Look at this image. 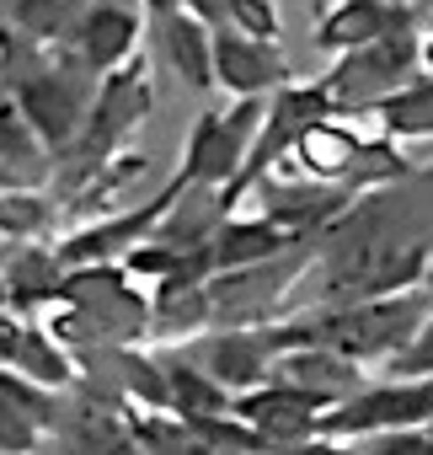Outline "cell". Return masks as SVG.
<instances>
[{"label": "cell", "instance_id": "8fae6325", "mask_svg": "<svg viewBox=\"0 0 433 455\" xmlns=\"http://www.w3.org/2000/svg\"><path fill=\"white\" fill-rule=\"evenodd\" d=\"M236 412L252 423V428H263L268 439H300V434H311L316 428V402L305 396V391H295L289 380H273L268 391H252V396H241L236 402Z\"/></svg>", "mask_w": 433, "mask_h": 455}, {"label": "cell", "instance_id": "30bf717a", "mask_svg": "<svg viewBox=\"0 0 433 455\" xmlns=\"http://www.w3.org/2000/svg\"><path fill=\"white\" fill-rule=\"evenodd\" d=\"M406 17V0H332V12L321 17V44L337 54H353L374 38H385Z\"/></svg>", "mask_w": 433, "mask_h": 455}, {"label": "cell", "instance_id": "7c38bea8", "mask_svg": "<svg viewBox=\"0 0 433 455\" xmlns=\"http://www.w3.org/2000/svg\"><path fill=\"white\" fill-rule=\"evenodd\" d=\"M161 33H166V54H171V65L187 76V86L209 92V86H214V28H203L198 17L177 12V17L161 22Z\"/></svg>", "mask_w": 433, "mask_h": 455}, {"label": "cell", "instance_id": "ba28073f", "mask_svg": "<svg viewBox=\"0 0 433 455\" xmlns=\"http://www.w3.org/2000/svg\"><path fill=\"white\" fill-rule=\"evenodd\" d=\"M54 418V391H38L33 380L0 370V455H43Z\"/></svg>", "mask_w": 433, "mask_h": 455}, {"label": "cell", "instance_id": "8992f818", "mask_svg": "<svg viewBox=\"0 0 433 455\" xmlns=\"http://www.w3.org/2000/svg\"><path fill=\"white\" fill-rule=\"evenodd\" d=\"M316 423L327 434H401V428L433 423V380H396V386L358 391Z\"/></svg>", "mask_w": 433, "mask_h": 455}, {"label": "cell", "instance_id": "3957f363", "mask_svg": "<svg viewBox=\"0 0 433 455\" xmlns=\"http://www.w3.org/2000/svg\"><path fill=\"white\" fill-rule=\"evenodd\" d=\"M150 102H155L150 65H145V54H134L123 70L102 76V86H97V97H91V113H86V129H81V140H75L70 156H75L86 172H97V166L145 124Z\"/></svg>", "mask_w": 433, "mask_h": 455}, {"label": "cell", "instance_id": "277c9868", "mask_svg": "<svg viewBox=\"0 0 433 455\" xmlns=\"http://www.w3.org/2000/svg\"><path fill=\"white\" fill-rule=\"evenodd\" d=\"M263 113H268V102H236L231 113L198 118V129L187 140V161H182V172L171 182L182 193L187 188H220V182L231 188L236 172L247 166V150H252V140L263 129Z\"/></svg>", "mask_w": 433, "mask_h": 455}, {"label": "cell", "instance_id": "d6986e66", "mask_svg": "<svg viewBox=\"0 0 433 455\" xmlns=\"http://www.w3.org/2000/svg\"><path fill=\"white\" fill-rule=\"evenodd\" d=\"M145 12H150L155 22H166V17H177V12H182V0H145Z\"/></svg>", "mask_w": 433, "mask_h": 455}, {"label": "cell", "instance_id": "5b68a950", "mask_svg": "<svg viewBox=\"0 0 433 455\" xmlns=\"http://www.w3.org/2000/svg\"><path fill=\"white\" fill-rule=\"evenodd\" d=\"M422 311H428V295H380L374 306H358V311H342L337 322H327L321 343L342 359L406 348L422 332Z\"/></svg>", "mask_w": 433, "mask_h": 455}, {"label": "cell", "instance_id": "ac0fdd59", "mask_svg": "<svg viewBox=\"0 0 433 455\" xmlns=\"http://www.w3.org/2000/svg\"><path fill=\"white\" fill-rule=\"evenodd\" d=\"M369 455H433V434H417V428H401V434H385L369 444Z\"/></svg>", "mask_w": 433, "mask_h": 455}, {"label": "cell", "instance_id": "52a82bcc", "mask_svg": "<svg viewBox=\"0 0 433 455\" xmlns=\"http://www.w3.org/2000/svg\"><path fill=\"white\" fill-rule=\"evenodd\" d=\"M214 81L236 92V102H268L273 92L289 86V70H284L279 44H257L247 33L220 28L214 33Z\"/></svg>", "mask_w": 433, "mask_h": 455}, {"label": "cell", "instance_id": "4fadbf2b", "mask_svg": "<svg viewBox=\"0 0 433 455\" xmlns=\"http://www.w3.org/2000/svg\"><path fill=\"white\" fill-rule=\"evenodd\" d=\"M263 359H268V343L263 338H247V332H231L214 343V386H252L263 375Z\"/></svg>", "mask_w": 433, "mask_h": 455}, {"label": "cell", "instance_id": "e0dca14e", "mask_svg": "<svg viewBox=\"0 0 433 455\" xmlns=\"http://www.w3.org/2000/svg\"><path fill=\"white\" fill-rule=\"evenodd\" d=\"M396 370H401V375H428V380H433V322H422V332L396 354Z\"/></svg>", "mask_w": 433, "mask_h": 455}, {"label": "cell", "instance_id": "2e32d148", "mask_svg": "<svg viewBox=\"0 0 433 455\" xmlns=\"http://www.w3.org/2000/svg\"><path fill=\"white\" fill-rule=\"evenodd\" d=\"M225 28L257 44H279V6L273 0H225Z\"/></svg>", "mask_w": 433, "mask_h": 455}, {"label": "cell", "instance_id": "7a4b0ae2", "mask_svg": "<svg viewBox=\"0 0 433 455\" xmlns=\"http://www.w3.org/2000/svg\"><path fill=\"white\" fill-rule=\"evenodd\" d=\"M417 65H422V33H417V22H412V12H406L385 38H374V44L342 54L337 70H332L321 86H327L332 108H369V113H374L380 102H390L396 92L412 86Z\"/></svg>", "mask_w": 433, "mask_h": 455}, {"label": "cell", "instance_id": "6da1fadb", "mask_svg": "<svg viewBox=\"0 0 433 455\" xmlns=\"http://www.w3.org/2000/svg\"><path fill=\"white\" fill-rule=\"evenodd\" d=\"M12 108L28 124V134L38 140V150L70 156L81 129H86V113H91V76H86V65H65V60L43 65V60H33L28 70H17Z\"/></svg>", "mask_w": 433, "mask_h": 455}, {"label": "cell", "instance_id": "5bb4252c", "mask_svg": "<svg viewBox=\"0 0 433 455\" xmlns=\"http://www.w3.org/2000/svg\"><path fill=\"white\" fill-rule=\"evenodd\" d=\"M374 113H380V124L396 129V134H428V129H433V76H428V81H412L406 92H396V97L380 102Z\"/></svg>", "mask_w": 433, "mask_h": 455}, {"label": "cell", "instance_id": "9a60e30c", "mask_svg": "<svg viewBox=\"0 0 433 455\" xmlns=\"http://www.w3.org/2000/svg\"><path fill=\"white\" fill-rule=\"evenodd\" d=\"M49 225V204L33 193H0V236L6 242H28Z\"/></svg>", "mask_w": 433, "mask_h": 455}, {"label": "cell", "instance_id": "ffe728a7", "mask_svg": "<svg viewBox=\"0 0 433 455\" xmlns=\"http://www.w3.org/2000/svg\"><path fill=\"white\" fill-rule=\"evenodd\" d=\"M12 311V295H6V284H0V316H6Z\"/></svg>", "mask_w": 433, "mask_h": 455}, {"label": "cell", "instance_id": "9c48e42d", "mask_svg": "<svg viewBox=\"0 0 433 455\" xmlns=\"http://www.w3.org/2000/svg\"><path fill=\"white\" fill-rule=\"evenodd\" d=\"M75 54L86 65V76H113L123 70L134 54H139V17L113 6V0H102V6H91L81 22H75Z\"/></svg>", "mask_w": 433, "mask_h": 455}]
</instances>
